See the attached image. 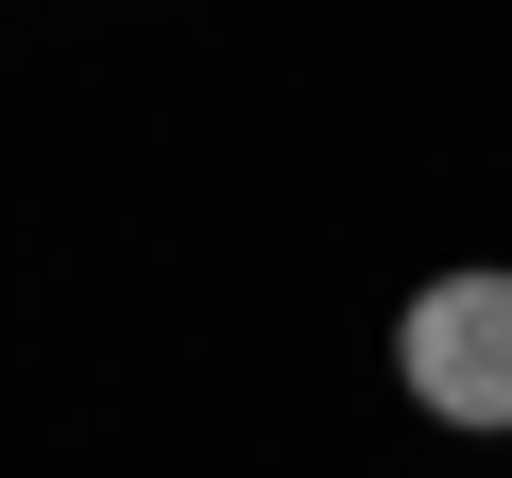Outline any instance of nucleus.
I'll return each mask as SVG.
<instances>
[{
  "mask_svg": "<svg viewBox=\"0 0 512 478\" xmlns=\"http://www.w3.org/2000/svg\"><path fill=\"white\" fill-rule=\"evenodd\" d=\"M393 376L444 427H512V274H427L393 325Z\"/></svg>",
  "mask_w": 512,
  "mask_h": 478,
  "instance_id": "obj_1",
  "label": "nucleus"
}]
</instances>
